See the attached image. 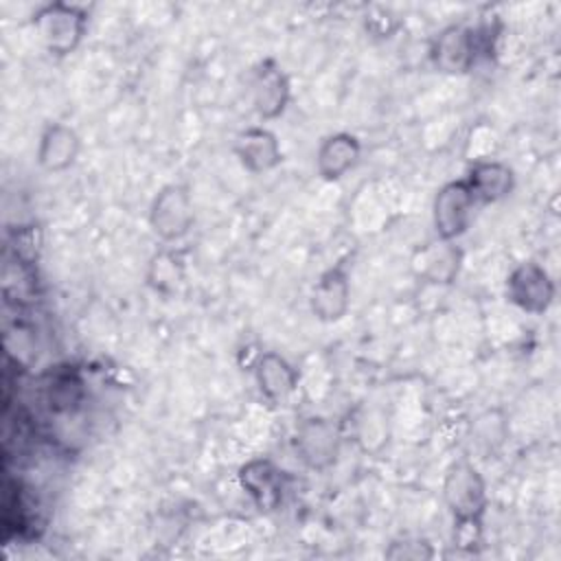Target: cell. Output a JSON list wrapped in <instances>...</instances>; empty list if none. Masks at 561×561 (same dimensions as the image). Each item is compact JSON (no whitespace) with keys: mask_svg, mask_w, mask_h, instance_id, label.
<instances>
[{"mask_svg":"<svg viewBox=\"0 0 561 561\" xmlns=\"http://www.w3.org/2000/svg\"><path fill=\"white\" fill-rule=\"evenodd\" d=\"M443 502L454 519V541L462 548L480 543L484 515L489 508L486 482L480 469L467 460H454L443 476Z\"/></svg>","mask_w":561,"mask_h":561,"instance_id":"obj_1","label":"cell"},{"mask_svg":"<svg viewBox=\"0 0 561 561\" xmlns=\"http://www.w3.org/2000/svg\"><path fill=\"white\" fill-rule=\"evenodd\" d=\"M31 26L42 48L50 57L64 59L72 55L85 37L88 9L75 2H46L33 11Z\"/></svg>","mask_w":561,"mask_h":561,"instance_id":"obj_2","label":"cell"},{"mask_svg":"<svg viewBox=\"0 0 561 561\" xmlns=\"http://www.w3.org/2000/svg\"><path fill=\"white\" fill-rule=\"evenodd\" d=\"M342 449V432L337 423L327 416H305L294 432V451L305 469L322 473L329 471Z\"/></svg>","mask_w":561,"mask_h":561,"instance_id":"obj_3","label":"cell"},{"mask_svg":"<svg viewBox=\"0 0 561 561\" xmlns=\"http://www.w3.org/2000/svg\"><path fill=\"white\" fill-rule=\"evenodd\" d=\"M193 224V197L184 184H167L153 195L149 204V228L162 243L182 241Z\"/></svg>","mask_w":561,"mask_h":561,"instance_id":"obj_4","label":"cell"},{"mask_svg":"<svg viewBox=\"0 0 561 561\" xmlns=\"http://www.w3.org/2000/svg\"><path fill=\"white\" fill-rule=\"evenodd\" d=\"M427 57L434 70L443 75H467L482 57L476 26L449 24L440 28L430 42Z\"/></svg>","mask_w":561,"mask_h":561,"instance_id":"obj_5","label":"cell"},{"mask_svg":"<svg viewBox=\"0 0 561 561\" xmlns=\"http://www.w3.org/2000/svg\"><path fill=\"white\" fill-rule=\"evenodd\" d=\"M504 294L506 300L519 311L530 316H543L554 302L557 285L541 263L522 261L508 272Z\"/></svg>","mask_w":561,"mask_h":561,"instance_id":"obj_6","label":"cell"},{"mask_svg":"<svg viewBox=\"0 0 561 561\" xmlns=\"http://www.w3.org/2000/svg\"><path fill=\"white\" fill-rule=\"evenodd\" d=\"M476 206L478 202L465 180L445 182L432 202V226L436 239L456 241L462 237L471 226Z\"/></svg>","mask_w":561,"mask_h":561,"instance_id":"obj_7","label":"cell"},{"mask_svg":"<svg viewBox=\"0 0 561 561\" xmlns=\"http://www.w3.org/2000/svg\"><path fill=\"white\" fill-rule=\"evenodd\" d=\"M237 480L261 513H272L280 508L291 482L289 473L283 467L263 456L243 462L239 467Z\"/></svg>","mask_w":561,"mask_h":561,"instance_id":"obj_8","label":"cell"},{"mask_svg":"<svg viewBox=\"0 0 561 561\" xmlns=\"http://www.w3.org/2000/svg\"><path fill=\"white\" fill-rule=\"evenodd\" d=\"M250 99L261 121H276L285 114L291 101V81L276 59H261L252 68Z\"/></svg>","mask_w":561,"mask_h":561,"instance_id":"obj_9","label":"cell"},{"mask_svg":"<svg viewBox=\"0 0 561 561\" xmlns=\"http://www.w3.org/2000/svg\"><path fill=\"white\" fill-rule=\"evenodd\" d=\"M309 307L316 320L324 324L340 322L351 307V272L342 259L327 267L311 287Z\"/></svg>","mask_w":561,"mask_h":561,"instance_id":"obj_10","label":"cell"},{"mask_svg":"<svg viewBox=\"0 0 561 561\" xmlns=\"http://www.w3.org/2000/svg\"><path fill=\"white\" fill-rule=\"evenodd\" d=\"M232 153L239 164L252 175L274 171L283 164L285 158L278 136L263 125L245 127L243 131H239L232 142Z\"/></svg>","mask_w":561,"mask_h":561,"instance_id":"obj_11","label":"cell"},{"mask_svg":"<svg viewBox=\"0 0 561 561\" xmlns=\"http://www.w3.org/2000/svg\"><path fill=\"white\" fill-rule=\"evenodd\" d=\"M79 153H81V136L77 134L75 127L59 121L44 125L37 140V151H35V160L42 171L61 173L77 162Z\"/></svg>","mask_w":561,"mask_h":561,"instance_id":"obj_12","label":"cell"},{"mask_svg":"<svg viewBox=\"0 0 561 561\" xmlns=\"http://www.w3.org/2000/svg\"><path fill=\"white\" fill-rule=\"evenodd\" d=\"M254 381L259 386V392L270 401V403H276V405H283L287 403L296 390H298V381H300V375L296 370V366L283 357L280 353L276 351H265L256 357L254 366Z\"/></svg>","mask_w":561,"mask_h":561,"instance_id":"obj_13","label":"cell"},{"mask_svg":"<svg viewBox=\"0 0 561 561\" xmlns=\"http://www.w3.org/2000/svg\"><path fill=\"white\" fill-rule=\"evenodd\" d=\"M362 156V142L355 134L335 131L320 140L316 149V173L324 182L342 180Z\"/></svg>","mask_w":561,"mask_h":561,"instance_id":"obj_14","label":"cell"},{"mask_svg":"<svg viewBox=\"0 0 561 561\" xmlns=\"http://www.w3.org/2000/svg\"><path fill=\"white\" fill-rule=\"evenodd\" d=\"M478 204H495L506 199L515 188V171L493 158H476L465 178Z\"/></svg>","mask_w":561,"mask_h":561,"instance_id":"obj_15","label":"cell"},{"mask_svg":"<svg viewBox=\"0 0 561 561\" xmlns=\"http://www.w3.org/2000/svg\"><path fill=\"white\" fill-rule=\"evenodd\" d=\"M462 265V250L454 241H432L414 252L412 267L419 278L434 285H451Z\"/></svg>","mask_w":561,"mask_h":561,"instance_id":"obj_16","label":"cell"},{"mask_svg":"<svg viewBox=\"0 0 561 561\" xmlns=\"http://www.w3.org/2000/svg\"><path fill=\"white\" fill-rule=\"evenodd\" d=\"M44 390H46V403L55 414H70L83 401V379L79 370L72 366L55 368Z\"/></svg>","mask_w":561,"mask_h":561,"instance_id":"obj_17","label":"cell"},{"mask_svg":"<svg viewBox=\"0 0 561 561\" xmlns=\"http://www.w3.org/2000/svg\"><path fill=\"white\" fill-rule=\"evenodd\" d=\"M147 283L153 291L171 296L184 283V259L175 250H160L151 256L147 267Z\"/></svg>","mask_w":561,"mask_h":561,"instance_id":"obj_18","label":"cell"},{"mask_svg":"<svg viewBox=\"0 0 561 561\" xmlns=\"http://www.w3.org/2000/svg\"><path fill=\"white\" fill-rule=\"evenodd\" d=\"M434 554V550L430 548V543H419V541H403V543H392L386 550L388 559H430Z\"/></svg>","mask_w":561,"mask_h":561,"instance_id":"obj_19","label":"cell"}]
</instances>
